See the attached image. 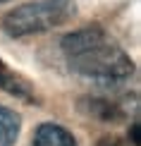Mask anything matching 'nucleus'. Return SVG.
Here are the masks:
<instances>
[{
	"instance_id": "nucleus-1",
	"label": "nucleus",
	"mask_w": 141,
	"mask_h": 146,
	"mask_svg": "<svg viewBox=\"0 0 141 146\" xmlns=\"http://www.w3.org/2000/svg\"><path fill=\"white\" fill-rule=\"evenodd\" d=\"M65 60L77 74L98 84H120L134 74V62L101 27H84L62 38Z\"/></svg>"
},
{
	"instance_id": "nucleus-2",
	"label": "nucleus",
	"mask_w": 141,
	"mask_h": 146,
	"mask_svg": "<svg viewBox=\"0 0 141 146\" xmlns=\"http://www.w3.org/2000/svg\"><path fill=\"white\" fill-rule=\"evenodd\" d=\"M72 15H74L72 0H36L10 10L3 17V31L12 38L43 34L48 29L65 24Z\"/></svg>"
},
{
	"instance_id": "nucleus-3",
	"label": "nucleus",
	"mask_w": 141,
	"mask_h": 146,
	"mask_svg": "<svg viewBox=\"0 0 141 146\" xmlns=\"http://www.w3.org/2000/svg\"><path fill=\"white\" fill-rule=\"evenodd\" d=\"M34 146H77V139L62 125L43 122L38 125V129L34 134Z\"/></svg>"
},
{
	"instance_id": "nucleus-4",
	"label": "nucleus",
	"mask_w": 141,
	"mask_h": 146,
	"mask_svg": "<svg viewBox=\"0 0 141 146\" xmlns=\"http://www.w3.org/2000/svg\"><path fill=\"white\" fill-rule=\"evenodd\" d=\"M0 91L15 96V98H22V101H34L36 98L31 84H29L22 74L12 72L5 62H0Z\"/></svg>"
},
{
	"instance_id": "nucleus-5",
	"label": "nucleus",
	"mask_w": 141,
	"mask_h": 146,
	"mask_svg": "<svg viewBox=\"0 0 141 146\" xmlns=\"http://www.w3.org/2000/svg\"><path fill=\"white\" fill-rule=\"evenodd\" d=\"M22 129V120L12 108L0 106V146H15Z\"/></svg>"
},
{
	"instance_id": "nucleus-6",
	"label": "nucleus",
	"mask_w": 141,
	"mask_h": 146,
	"mask_svg": "<svg viewBox=\"0 0 141 146\" xmlns=\"http://www.w3.org/2000/svg\"><path fill=\"white\" fill-rule=\"evenodd\" d=\"M86 103V113L93 115V117L103 120V122H117L122 117V110L115 106L113 101H103V98H91V101H84Z\"/></svg>"
},
{
	"instance_id": "nucleus-7",
	"label": "nucleus",
	"mask_w": 141,
	"mask_h": 146,
	"mask_svg": "<svg viewBox=\"0 0 141 146\" xmlns=\"http://www.w3.org/2000/svg\"><path fill=\"white\" fill-rule=\"evenodd\" d=\"M139 132H141V125L134 120L132 127H129V141H132V146H141V137H139Z\"/></svg>"
},
{
	"instance_id": "nucleus-8",
	"label": "nucleus",
	"mask_w": 141,
	"mask_h": 146,
	"mask_svg": "<svg viewBox=\"0 0 141 146\" xmlns=\"http://www.w3.org/2000/svg\"><path fill=\"white\" fill-rule=\"evenodd\" d=\"M101 146H120V141H117L115 137H110V139H103V141H101Z\"/></svg>"
},
{
	"instance_id": "nucleus-9",
	"label": "nucleus",
	"mask_w": 141,
	"mask_h": 146,
	"mask_svg": "<svg viewBox=\"0 0 141 146\" xmlns=\"http://www.w3.org/2000/svg\"><path fill=\"white\" fill-rule=\"evenodd\" d=\"M0 3H7V0H0Z\"/></svg>"
}]
</instances>
